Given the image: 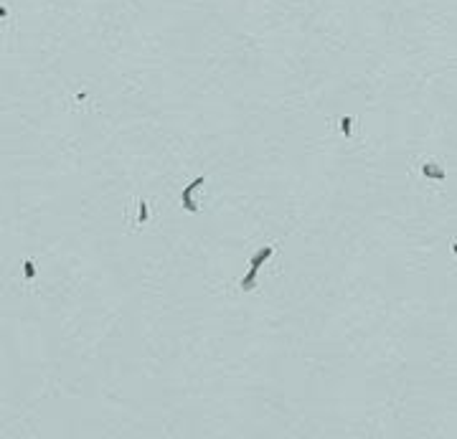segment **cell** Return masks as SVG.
<instances>
[{
	"mask_svg": "<svg viewBox=\"0 0 457 439\" xmlns=\"http://www.w3.org/2000/svg\"><path fill=\"white\" fill-rule=\"evenodd\" d=\"M0 18H8V8H3V5H0Z\"/></svg>",
	"mask_w": 457,
	"mask_h": 439,
	"instance_id": "6",
	"label": "cell"
},
{
	"mask_svg": "<svg viewBox=\"0 0 457 439\" xmlns=\"http://www.w3.org/2000/svg\"><path fill=\"white\" fill-rule=\"evenodd\" d=\"M274 244H269V246H262V252H257L254 257H252V264H249V274L244 277V280L239 282V287L244 289V292H252L254 287H257V274H259V267L267 261L272 254H274Z\"/></svg>",
	"mask_w": 457,
	"mask_h": 439,
	"instance_id": "1",
	"label": "cell"
},
{
	"mask_svg": "<svg viewBox=\"0 0 457 439\" xmlns=\"http://www.w3.org/2000/svg\"><path fill=\"white\" fill-rule=\"evenodd\" d=\"M203 181H206V178H196V181H193V183H190V185L186 188V191H183V196H181V198H183V206H186L190 213H196V211H198V206L193 203V198H190V196H193V191H196V188H201V185H203Z\"/></svg>",
	"mask_w": 457,
	"mask_h": 439,
	"instance_id": "2",
	"label": "cell"
},
{
	"mask_svg": "<svg viewBox=\"0 0 457 439\" xmlns=\"http://www.w3.org/2000/svg\"><path fill=\"white\" fill-rule=\"evenodd\" d=\"M350 125H353L350 117H343V120H341V129H343V135H346V137H350Z\"/></svg>",
	"mask_w": 457,
	"mask_h": 439,
	"instance_id": "5",
	"label": "cell"
},
{
	"mask_svg": "<svg viewBox=\"0 0 457 439\" xmlns=\"http://www.w3.org/2000/svg\"><path fill=\"white\" fill-rule=\"evenodd\" d=\"M23 267H26V280H28V282H33V277H36V264H33L31 259H28Z\"/></svg>",
	"mask_w": 457,
	"mask_h": 439,
	"instance_id": "4",
	"label": "cell"
},
{
	"mask_svg": "<svg viewBox=\"0 0 457 439\" xmlns=\"http://www.w3.org/2000/svg\"><path fill=\"white\" fill-rule=\"evenodd\" d=\"M422 175H430V178L442 181V178H445V170H442V168H434V163H427V165H422Z\"/></svg>",
	"mask_w": 457,
	"mask_h": 439,
	"instance_id": "3",
	"label": "cell"
}]
</instances>
